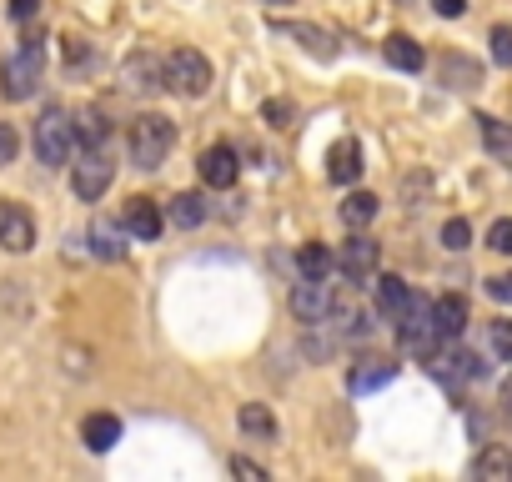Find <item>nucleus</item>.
<instances>
[{
  "instance_id": "10",
  "label": "nucleus",
  "mask_w": 512,
  "mask_h": 482,
  "mask_svg": "<svg viewBox=\"0 0 512 482\" xmlns=\"http://www.w3.org/2000/svg\"><path fill=\"white\" fill-rule=\"evenodd\" d=\"M31 241H36L31 211L16 206V201H0V247L6 252H31Z\"/></svg>"
},
{
  "instance_id": "25",
  "label": "nucleus",
  "mask_w": 512,
  "mask_h": 482,
  "mask_svg": "<svg viewBox=\"0 0 512 482\" xmlns=\"http://www.w3.org/2000/svg\"><path fill=\"white\" fill-rule=\"evenodd\" d=\"M372 216H377V196H372V191H352V196L342 201V221H347L352 231H362Z\"/></svg>"
},
{
  "instance_id": "4",
  "label": "nucleus",
  "mask_w": 512,
  "mask_h": 482,
  "mask_svg": "<svg viewBox=\"0 0 512 482\" xmlns=\"http://www.w3.org/2000/svg\"><path fill=\"white\" fill-rule=\"evenodd\" d=\"M166 86L181 91V96H206V86H211V61H206L201 51H191V46L171 51V56H166Z\"/></svg>"
},
{
  "instance_id": "20",
  "label": "nucleus",
  "mask_w": 512,
  "mask_h": 482,
  "mask_svg": "<svg viewBox=\"0 0 512 482\" xmlns=\"http://www.w3.org/2000/svg\"><path fill=\"white\" fill-rule=\"evenodd\" d=\"M382 56H387L397 71H422V66H427V56H422V46H417L412 36H387V41H382Z\"/></svg>"
},
{
  "instance_id": "14",
  "label": "nucleus",
  "mask_w": 512,
  "mask_h": 482,
  "mask_svg": "<svg viewBox=\"0 0 512 482\" xmlns=\"http://www.w3.org/2000/svg\"><path fill=\"white\" fill-rule=\"evenodd\" d=\"M121 226L136 236V241H156L161 236V211H156V201H146V196H136L131 206H126V216H121Z\"/></svg>"
},
{
  "instance_id": "34",
  "label": "nucleus",
  "mask_w": 512,
  "mask_h": 482,
  "mask_svg": "<svg viewBox=\"0 0 512 482\" xmlns=\"http://www.w3.org/2000/svg\"><path fill=\"white\" fill-rule=\"evenodd\" d=\"M487 297H492V302H502V307H512V272L487 277Z\"/></svg>"
},
{
  "instance_id": "38",
  "label": "nucleus",
  "mask_w": 512,
  "mask_h": 482,
  "mask_svg": "<svg viewBox=\"0 0 512 482\" xmlns=\"http://www.w3.org/2000/svg\"><path fill=\"white\" fill-rule=\"evenodd\" d=\"M41 11V0H11V16L16 21H26V16H36Z\"/></svg>"
},
{
  "instance_id": "31",
  "label": "nucleus",
  "mask_w": 512,
  "mask_h": 482,
  "mask_svg": "<svg viewBox=\"0 0 512 482\" xmlns=\"http://www.w3.org/2000/svg\"><path fill=\"white\" fill-rule=\"evenodd\" d=\"M442 66H447L452 86H462V91H467V86H477V66H472V61H457V56H447Z\"/></svg>"
},
{
  "instance_id": "39",
  "label": "nucleus",
  "mask_w": 512,
  "mask_h": 482,
  "mask_svg": "<svg viewBox=\"0 0 512 482\" xmlns=\"http://www.w3.org/2000/svg\"><path fill=\"white\" fill-rule=\"evenodd\" d=\"M502 412H507V417H512V377H507V382H502Z\"/></svg>"
},
{
  "instance_id": "1",
  "label": "nucleus",
  "mask_w": 512,
  "mask_h": 482,
  "mask_svg": "<svg viewBox=\"0 0 512 482\" xmlns=\"http://www.w3.org/2000/svg\"><path fill=\"white\" fill-rule=\"evenodd\" d=\"M41 71H46V46H41V36H31L16 56H6V66H0V91H6V101H31L36 86H41Z\"/></svg>"
},
{
  "instance_id": "8",
  "label": "nucleus",
  "mask_w": 512,
  "mask_h": 482,
  "mask_svg": "<svg viewBox=\"0 0 512 482\" xmlns=\"http://www.w3.org/2000/svg\"><path fill=\"white\" fill-rule=\"evenodd\" d=\"M111 161L101 156V151H91V156H81L76 161V171H71V191L81 196V201H101L106 196V186H111Z\"/></svg>"
},
{
  "instance_id": "26",
  "label": "nucleus",
  "mask_w": 512,
  "mask_h": 482,
  "mask_svg": "<svg viewBox=\"0 0 512 482\" xmlns=\"http://www.w3.org/2000/svg\"><path fill=\"white\" fill-rule=\"evenodd\" d=\"M171 221H176V226H186V231H191V226H201V221H206V201H201L196 191H181V196L171 201Z\"/></svg>"
},
{
  "instance_id": "30",
  "label": "nucleus",
  "mask_w": 512,
  "mask_h": 482,
  "mask_svg": "<svg viewBox=\"0 0 512 482\" xmlns=\"http://www.w3.org/2000/svg\"><path fill=\"white\" fill-rule=\"evenodd\" d=\"M492 61L497 66H512V26H492Z\"/></svg>"
},
{
  "instance_id": "11",
  "label": "nucleus",
  "mask_w": 512,
  "mask_h": 482,
  "mask_svg": "<svg viewBox=\"0 0 512 482\" xmlns=\"http://www.w3.org/2000/svg\"><path fill=\"white\" fill-rule=\"evenodd\" d=\"M201 181L206 186H216V191H226V186H236V176H241V161H236V151L231 146H211V151H201Z\"/></svg>"
},
{
  "instance_id": "18",
  "label": "nucleus",
  "mask_w": 512,
  "mask_h": 482,
  "mask_svg": "<svg viewBox=\"0 0 512 482\" xmlns=\"http://www.w3.org/2000/svg\"><path fill=\"white\" fill-rule=\"evenodd\" d=\"M236 427H241L246 437H256V442H272V437H277V417H272L262 402H246V407L236 412Z\"/></svg>"
},
{
  "instance_id": "24",
  "label": "nucleus",
  "mask_w": 512,
  "mask_h": 482,
  "mask_svg": "<svg viewBox=\"0 0 512 482\" xmlns=\"http://www.w3.org/2000/svg\"><path fill=\"white\" fill-rule=\"evenodd\" d=\"M91 252L106 257V262H121V257H126V241H121V231H116L111 221H96V226H91Z\"/></svg>"
},
{
  "instance_id": "6",
  "label": "nucleus",
  "mask_w": 512,
  "mask_h": 482,
  "mask_svg": "<svg viewBox=\"0 0 512 482\" xmlns=\"http://www.w3.org/2000/svg\"><path fill=\"white\" fill-rule=\"evenodd\" d=\"M432 377L442 382V387H452V392H462V382H477L487 367L472 357V352H462V347H447V352H432Z\"/></svg>"
},
{
  "instance_id": "40",
  "label": "nucleus",
  "mask_w": 512,
  "mask_h": 482,
  "mask_svg": "<svg viewBox=\"0 0 512 482\" xmlns=\"http://www.w3.org/2000/svg\"><path fill=\"white\" fill-rule=\"evenodd\" d=\"M272 6H287V0H272Z\"/></svg>"
},
{
  "instance_id": "12",
  "label": "nucleus",
  "mask_w": 512,
  "mask_h": 482,
  "mask_svg": "<svg viewBox=\"0 0 512 482\" xmlns=\"http://www.w3.org/2000/svg\"><path fill=\"white\" fill-rule=\"evenodd\" d=\"M362 141H352V136H342L332 151H327V176L337 181V186H352L357 176H362Z\"/></svg>"
},
{
  "instance_id": "3",
  "label": "nucleus",
  "mask_w": 512,
  "mask_h": 482,
  "mask_svg": "<svg viewBox=\"0 0 512 482\" xmlns=\"http://www.w3.org/2000/svg\"><path fill=\"white\" fill-rule=\"evenodd\" d=\"M71 151H76V121H71V111H61V106L41 111V121H36V161L41 166H66Z\"/></svg>"
},
{
  "instance_id": "29",
  "label": "nucleus",
  "mask_w": 512,
  "mask_h": 482,
  "mask_svg": "<svg viewBox=\"0 0 512 482\" xmlns=\"http://www.w3.org/2000/svg\"><path fill=\"white\" fill-rule=\"evenodd\" d=\"M487 247L502 252V257H512V216H502V221L487 226Z\"/></svg>"
},
{
  "instance_id": "23",
  "label": "nucleus",
  "mask_w": 512,
  "mask_h": 482,
  "mask_svg": "<svg viewBox=\"0 0 512 482\" xmlns=\"http://www.w3.org/2000/svg\"><path fill=\"white\" fill-rule=\"evenodd\" d=\"M332 267H337V257H332L327 247H317V241L297 252V272H302V277H312V282H327V277H332Z\"/></svg>"
},
{
  "instance_id": "32",
  "label": "nucleus",
  "mask_w": 512,
  "mask_h": 482,
  "mask_svg": "<svg viewBox=\"0 0 512 482\" xmlns=\"http://www.w3.org/2000/svg\"><path fill=\"white\" fill-rule=\"evenodd\" d=\"M492 352L502 362H512V322H492Z\"/></svg>"
},
{
  "instance_id": "22",
  "label": "nucleus",
  "mask_w": 512,
  "mask_h": 482,
  "mask_svg": "<svg viewBox=\"0 0 512 482\" xmlns=\"http://www.w3.org/2000/svg\"><path fill=\"white\" fill-rule=\"evenodd\" d=\"M472 477H482V482H507V477H512V452H507V447H482L477 462H472Z\"/></svg>"
},
{
  "instance_id": "13",
  "label": "nucleus",
  "mask_w": 512,
  "mask_h": 482,
  "mask_svg": "<svg viewBox=\"0 0 512 482\" xmlns=\"http://www.w3.org/2000/svg\"><path fill=\"white\" fill-rule=\"evenodd\" d=\"M432 327H437V337H442V342L462 337V327H467V302H462L457 292L437 297V302H432Z\"/></svg>"
},
{
  "instance_id": "21",
  "label": "nucleus",
  "mask_w": 512,
  "mask_h": 482,
  "mask_svg": "<svg viewBox=\"0 0 512 482\" xmlns=\"http://www.w3.org/2000/svg\"><path fill=\"white\" fill-rule=\"evenodd\" d=\"M407 302H412V287L402 277H377V307H382V317L397 322L407 312Z\"/></svg>"
},
{
  "instance_id": "28",
  "label": "nucleus",
  "mask_w": 512,
  "mask_h": 482,
  "mask_svg": "<svg viewBox=\"0 0 512 482\" xmlns=\"http://www.w3.org/2000/svg\"><path fill=\"white\" fill-rule=\"evenodd\" d=\"M467 241H472V226H467L462 216H452V221L442 226V247H447V252H462Z\"/></svg>"
},
{
  "instance_id": "35",
  "label": "nucleus",
  "mask_w": 512,
  "mask_h": 482,
  "mask_svg": "<svg viewBox=\"0 0 512 482\" xmlns=\"http://www.w3.org/2000/svg\"><path fill=\"white\" fill-rule=\"evenodd\" d=\"M231 472H236V477H256V482L267 477V467H256L251 457H231Z\"/></svg>"
},
{
  "instance_id": "9",
  "label": "nucleus",
  "mask_w": 512,
  "mask_h": 482,
  "mask_svg": "<svg viewBox=\"0 0 512 482\" xmlns=\"http://www.w3.org/2000/svg\"><path fill=\"white\" fill-rule=\"evenodd\" d=\"M377 262H382V247H377L372 236H362V231L347 241L342 257H337V267H342V277H347V282H367V277L377 272Z\"/></svg>"
},
{
  "instance_id": "17",
  "label": "nucleus",
  "mask_w": 512,
  "mask_h": 482,
  "mask_svg": "<svg viewBox=\"0 0 512 482\" xmlns=\"http://www.w3.org/2000/svg\"><path fill=\"white\" fill-rule=\"evenodd\" d=\"M477 131H482V146H487L502 166H512V126L497 121V116H477Z\"/></svg>"
},
{
  "instance_id": "37",
  "label": "nucleus",
  "mask_w": 512,
  "mask_h": 482,
  "mask_svg": "<svg viewBox=\"0 0 512 482\" xmlns=\"http://www.w3.org/2000/svg\"><path fill=\"white\" fill-rule=\"evenodd\" d=\"M267 121H272V126H287V121H292V106H287V101H267Z\"/></svg>"
},
{
  "instance_id": "15",
  "label": "nucleus",
  "mask_w": 512,
  "mask_h": 482,
  "mask_svg": "<svg viewBox=\"0 0 512 482\" xmlns=\"http://www.w3.org/2000/svg\"><path fill=\"white\" fill-rule=\"evenodd\" d=\"M397 377V362H382V357H367V362H357L352 372H347V387L362 397V392H377V387H387Z\"/></svg>"
},
{
  "instance_id": "7",
  "label": "nucleus",
  "mask_w": 512,
  "mask_h": 482,
  "mask_svg": "<svg viewBox=\"0 0 512 482\" xmlns=\"http://www.w3.org/2000/svg\"><path fill=\"white\" fill-rule=\"evenodd\" d=\"M327 312H332V287H327V282L302 277V282L292 287V317H297V322H307V327H322V322H327Z\"/></svg>"
},
{
  "instance_id": "2",
  "label": "nucleus",
  "mask_w": 512,
  "mask_h": 482,
  "mask_svg": "<svg viewBox=\"0 0 512 482\" xmlns=\"http://www.w3.org/2000/svg\"><path fill=\"white\" fill-rule=\"evenodd\" d=\"M126 146H131V161H136L141 171H156V166L171 156V146H176V126H171L166 116H136Z\"/></svg>"
},
{
  "instance_id": "27",
  "label": "nucleus",
  "mask_w": 512,
  "mask_h": 482,
  "mask_svg": "<svg viewBox=\"0 0 512 482\" xmlns=\"http://www.w3.org/2000/svg\"><path fill=\"white\" fill-rule=\"evenodd\" d=\"M81 136H86L91 146H101V141L111 136V126H106V116H101V111H86V116H81V126H76V141H81Z\"/></svg>"
},
{
  "instance_id": "5",
  "label": "nucleus",
  "mask_w": 512,
  "mask_h": 482,
  "mask_svg": "<svg viewBox=\"0 0 512 482\" xmlns=\"http://www.w3.org/2000/svg\"><path fill=\"white\" fill-rule=\"evenodd\" d=\"M397 337H402V347L412 352V357H432L437 352V327H432V302H422V297H412L407 302V312L397 317Z\"/></svg>"
},
{
  "instance_id": "36",
  "label": "nucleus",
  "mask_w": 512,
  "mask_h": 482,
  "mask_svg": "<svg viewBox=\"0 0 512 482\" xmlns=\"http://www.w3.org/2000/svg\"><path fill=\"white\" fill-rule=\"evenodd\" d=\"M432 11H437V16H447V21H457V16L467 11V0H432Z\"/></svg>"
},
{
  "instance_id": "16",
  "label": "nucleus",
  "mask_w": 512,
  "mask_h": 482,
  "mask_svg": "<svg viewBox=\"0 0 512 482\" xmlns=\"http://www.w3.org/2000/svg\"><path fill=\"white\" fill-rule=\"evenodd\" d=\"M81 442H86L91 452H111V447L121 442V417H111V412H91V417L81 422Z\"/></svg>"
},
{
  "instance_id": "19",
  "label": "nucleus",
  "mask_w": 512,
  "mask_h": 482,
  "mask_svg": "<svg viewBox=\"0 0 512 482\" xmlns=\"http://www.w3.org/2000/svg\"><path fill=\"white\" fill-rule=\"evenodd\" d=\"M282 36H292V41H302V51H312V56H337V41L327 36V31H317V26H302V21H287V26H277Z\"/></svg>"
},
{
  "instance_id": "33",
  "label": "nucleus",
  "mask_w": 512,
  "mask_h": 482,
  "mask_svg": "<svg viewBox=\"0 0 512 482\" xmlns=\"http://www.w3.org/2000/svg\"><path fill=\"white\" fill-rule=\"evenodd\" d=\"M16 151H21V136H16V126H6V121H0V166H11V161H16Z\"/></svg>"
}]
</instances>
